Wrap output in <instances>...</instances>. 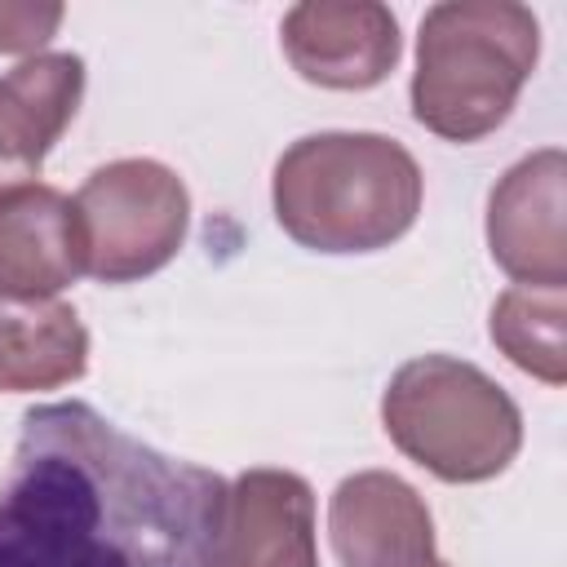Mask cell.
I'll return each instance as SVG.
<instances>
[{
    "instance_id": "9",
    "label": "cell",
    "mask_w": 567,
    "mask_h": 567,
    "mask_svg": "<svg viewBox=\"0 0 567 567\" xmlns=\"http://www.w3.org/2000/svg\"><path fill=\"white\" fill-rule=\"evenodd\" d=\"M213 567H319L310 483L275 465L244 470L226 496Z\"/></svg>"
},
{
    "instance_id": "14",
    "label": "cell",
    "mask_w": 567,
    "mask_h": 567,
    "mask_svg": "<svg viewBox=\"0 0 567 567\" xmlns=\"http://www.w3.org/2000/svg\"><path fill=\"white\" fill-rule=\"evenodd\" d=\"M62 4H27V0H0V53H27L35 58L53 31L62 27Z\"/></svg>"
},
{
    "instance_id": "6",
    "label": "cell",
    "mask_w": 567,
    "mask_h": 567,
    "mask_svg": "<svg viewBox=\"0 0 567 567\" xmlns=\"http://www.w3.org/2000/svg\"><path fill=\"white\" fill-rule=\"evenodd\" d=\"M487 252L514 284H567V155L558 146L523 155L492 186Z\"/></svg>"
},
{
    "instance_id": "4",
    "label": "cell",
    "mask_w": 567,
    "mask_h": 567,
    "mask_svg": "<svg viewBox=\"0 0 567 567\" xmlns=\"http://www.w3.org/2000/svg\"><path fill=\"white\" fill-rule=\"evenodd\" d=\"M381 425L443 483H487L523 447V412L509 390L456 354L408 359L381 394Z\"/></svg>"
},
{
    "instance_id": "13",
    "label": "cell",
    "mask_w": 567,
    "mask_h": 567,
    "mask_svg": "<svg viewBox=\"0 0 567 567\" xmlns=\"http://www.w3.org/2000/svg\"><path fill=\"white\" fill-rule=\"evenodd\" d=\"M563 323H567V301L563 288H527L514 284L496 297L487 332L496 341V350L523 368L527 377L545 381V385H563L567 381V341H563Z\"/></svg>"
},
{
    "instance_id": "3",
    "label": "cell",
    "mask_w": 567,
    "mask_h": 567,
    "mask_svg": "<svg viewBox=\"0 0 567 567\" xmlns=\"http://www.w3.org/2000/svg\"><path fill=\"white\" fill-rule=\"evenodd\" d=\"M540 58V22L514 0H443L416 31L412 120L443 142L496 133Z\"/></svg>"
},
{
    "instance_id": "7",
    "label": "cell",
    "mask_w": 567,
    "mask_h": 567,
    "mask_svg": "<svg viewBox=\"0 0 567 567\" xmlns=\"http://www.w3.org/2000/svg\"><path fill=\"white\" fill-rule=\"evenodd\" d=\"M288 66L319 89H377L403 53L399 18L377 0H301L279 22Z\"/></svg>"
},
{
    "instance_id": "10",
    "label": "cell",
    "mask_w": 567,
    "mask_h": 567,
    "mask_svg": "<svg viewBox=\"0 0 567 567\" xmlns=\"http://www.w3.org/2000/svg\"><path fill=\"white\" fill-rule=\"evenodd\" d=\"M84 97L80 53H35L0 75V195L31 186Z\"/></svg>"
},
{
    "instance_id": "8",
    "label": "cell",
    "mask_w": 567,
    "mask_h": 567,
    "mask_svg": "<svg viewBox=\"0 0 567 567\" xmlns=\"http://www.w3.org/2000/svg\"><path fill=\"white\" fill-rule=\"evenodd\" d=\"M328 536L341 567H421L434 558L430 505L390 470H359L337 483Z\"/></svg>"
},
{
    "instance_id": "5",
    "label": "cell",
    "mask_w": 567,
    "mask_h": 567,
    "mask_svg": "<svg viewBox=\"0 0 567 567\" xmlns=\"http://www.w3.org/2000/svg\"><path fill=\"white\" fill-rule=\"evenodd\" d=\"M84 275L97 284H137L164 270L190 230V190L159 159H111L75 190Z\"/></svg>"
},
{
    "instance_id": "15",
    "label": "cell",
    "mask_w": 567,
    "mask_h": 567,
    "mask_svg": "<svg viewBox=\"0 0 567 567\" xmlns=\"http://www.w3.org/2000/svg\"><path fill=\"white\" fill-rule=\"evenodd\" d=\"M421 567H452V563H443V558L434 554V558H430V563H421Z\"/></svg>"
},
{
    "instance_id": "12",
    "label": "cell",
    "mask_w": 567,
    "mask_h": 567,
    "mask_svg": "<svg viewBox=\"0 0 567 567\" xmlns=\"http://www.w3.org/2000/svg\"><path fill=\"white\" fill-rule=\"evenodd\" d=\"M89 372V328L58 297H0V394L71 385Z\"/></svg>"
},
{
    "instance_id": "2",
    "label": "cell",
    "mask_w": 567,
    "mask_h": 567,
    "mask_svg": "<svg viewBox=\"0 0 567 567\" xmlns=\"http://www.w3.org/2000/svg\"><path fill=\"white\" fill-rule=\"evenodd\" d=\"M425 177L385 133H306L270 177L275 221L310 252H377L416 226Z\"/></svg>"
},
{
    "instance_id": "1",
    "label": "cell",
    "mask_w": 567,
    "mask_h": 567,
    "mask_svg": "<svg viewBox=\"0 0 567 567\" xmlns=\"http://www.w3.org/2000/svg\"><path fill=\"white\" fill-rule=\"evenodd\" d=\"M226 496L80 399L40 403L0 483V567H213Z\"/></svg>"
},
{
    "instance_id": "11",
    "label": "cell",
    "mask_w": 567,
    "mask_h": 567,
    "mask_svg": "<svg viewBox=\"0 0 567 567\" xmlns=\"http://www.w3.org/2000/svg\"><path fill=\"white\" fill-rule=\"evenodd\" d=\"M80 275L75 204L44 182L0 195V297H58Z\"/></svg>"
}]
</instances>
